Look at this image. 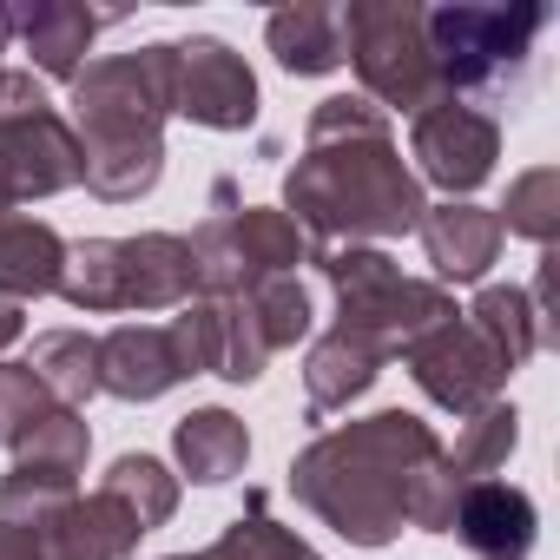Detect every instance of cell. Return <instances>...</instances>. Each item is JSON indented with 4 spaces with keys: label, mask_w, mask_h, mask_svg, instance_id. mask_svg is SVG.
<instances>
[{
    "label": "cell",
    "mask_w": 560,
    "mask_h": 560,
    "mask_svg": "<svg viewBox=\"0 0 560 560\" xmlns=\"http://www.w3.org/2000/svg\"><path fill=\"white\" fill-rule=\"evenodd\" d=\"M429 211L422 178L389 139V113L363 93H337L311 113L304 159L284 178V218L324 244H376L416 231Z\"/></svg>",
    "instance_id": "cell-1"
},
{
    "label": "cell",
    "mask_w": 560,
    "mask_h": 560,
    "mask_svg": "<svg viewBox=\"0 0 560 560\" xmlns=\"http://www.w3.org/2000/svg\"><path fill=\"white\" fill-rule=\"evenodd\" d=\"M435 462H442V435L422 416L376 409L350 429L317 435L291 462V494L350 547H389L409 527V508Z\"/></svg>",
    "instance_id": "cell-2"
},
{
    "label": "cell",
    "mask_w": 560,
    "mask_h": 560,
    "mask_svg": "<svg viewBox=\"0 0 560 560\" xmlns=\"http://www.w3.org/2000/svg\"><path fill=\"white\" fill-rule=\"evenodd\" d=\"M172 113V40L139 54H106L73 73V139H80V185L100 205H132L165 172V126Z\"/></svg>",
    "instance_id": "cell-3"
},
{
    "label": "cell",
    "mask_w": 560,
    "mask_h": 560,
    "mask_svg": "<svg viewBox=\"0 0 560 560\" xmlns=\"http://www.w3.org/2000/svg\"><path fill=\"white\" fill-rule=\"evenodd\" d=\"M60 298L73 311H185L198 298V264L191 237L139 231V237H86L67 244L60 264Z\"/></svg>",
    "instance_id": "cell-4"
},
{
    "label": "cell",
    "mask_w": 560,
    "mask_h": 560,
    "mask_svg": "<svg viewBox=\"0 0 560 560\" xmlns=\"http://www.w3.org/2000/svg\"><path fill=\"white\" fill-rule=\"evenodd\" d=\"M311 257H317V270L337 291V330L370 337L383 357H402L416 337H429L435 324L462 317L442 284L402 277V264L389 250H376V244H324Z\"/></svg>",
    "instance_id": "cell-5"
},
{
    "label": "cell",
    "mask_w": 560,
    "mask_h": 560,
    "mask_svg": "<svg viewBox=\"0 0 560 560\" xmlns=\"http://www.w3.org/2000/svg\"><path fill=\"white\" fill-rule=\"evenodd\" d=\"M337 21H343V60L357 67L370 106L429 113L442 100L422 8H409V0H350V8H337Z\"/></svg>",
    "instance_id": "cell-6"
},
{
    "label": "cell",
    "mask_w": 560,
    "mask_h": 560,
    "mask_svg": "<svg viewBox=\"0 0 560 560\" xmlns=\"http://www.w3.org/2000/svg\"><path fill=\"white\" fill-rule=\"evenodd\" d=\"M311 257V237L277 205H231V185H218V218L191 231L198 298H244L270 277H298Z\"/></svg>",
    "instance_id": "cell-7"
},
{
    "label": "cell",
    "mask_w": 560,
    "mask_h": 560,
    "mask_svg": "<svg viewBox=\"0 0 560 560\" xmlns=\"http://www.w3.org/2000/svg\"><path fill=\"white\" fill-rule=\"evenodd\" d=\"M540 27H547V8H435V14H422L442 100L494 93V86L521 80Z\"/></svg>",
    "instance_id": "cell-8"
},
{
    "label": "cell",
    "mask_w": 560,
    "mask_h": 560,
    "mask_svg": "<svg viewBox=\"0 0 560 560\" xmlns=\"http://www.w3.org/2000/svg\"><path fill=\"white\" fill-rule=\"evenodd\" d=\"M93 455V429L80 409H47L21 442H14V468L0 475V521H40L60 501H73L80 468Z\"/></svg>",
    "instance_id": "cell-9"
},
{
    "label": "cell",
    "mask_w": 560,
    "mask_h": 560,
    "mask_svg": "<svg viewBox=\"0 0 560 560\" xmlns=\"http://www.w3.org/2000/svg\"><path fill=\"white\" fill-rule=\"evenodd\" d=\"M402 363H409L416 389H422L435 409L462 416V422L481 416L488 402H501V383H508L501 357L481 343V330H475L468 317H448V324H435L429 337H416V343L402 350Z\"/></svg>",
    "instance_id": "cell-10"
},
{
    "label": "cell",
    "mask_w": 560,
    "mask_h": 560,
    "mask_svg": "<svg viewBox=\"0 0 560 560\" xmlns=\"http://www.w3.org/2000/svg\"><path fill=\"white\" fill-rule=\"evenodd\" d=\"M172 113L205 132H244L257 119V73L211 34L172 40Z\"/></svg>",
    "instance_id": "cell-11"
},
{
    "label": "cell",
    "mask_w": 560,
    "mask_h": 560,
    "mask_svg": "<svg viewBox=\"0 0 560 560\" xmlns=\"http://www.w3.org/2000/svg\"><path fill=\"white\" fill-rule=\"evenodd\" d=\"M178 370L185 376H224V383H257L270 363V343L250 317L244 298H191L172 324H165Z\"/></svg>",
    "instance_id": "cell-12"
},
{
    "label": "cell",
    "mask_w": 560,
    "mask_h": 560,
    "mask_svg": "<svg viewBox=\"0 0 560 560\" xmlns=\"http://www.w3.org/2000/svg\"><path fill=\"white\" fill-rule=\"evenodd\" d=\"M409 152H416V172H422L429 185H442L448 198H468L475 185L494 178L501 126H494L481 106H468V100H435L429 113H416Z\"/></svg>",
    "instance_id": "cell-13"
},
{
    "label": "cell",
    "mask_w": 560,
    "mask_h": 560,
    "mask_svg": "<svg viewBox=\"0 0 560 560\" xmlns=\"http://www.w3.org/2000/svg\"><path fill=\"white\" fill-rule=\"evenodd\" d=\"M0 185H8L14 205L80 185V139H73V126L54 106L0 119Z\"/></svg>",
    "instance_id": "cell-14"
},
{
    "label": "cell",
    "mask_w": 560,
    "mask_h": 560,
    "mask_svg": "<svg viewBox=\"0 0 560 560\" xmlns=\"http://www.w3.org/2000/svg\"><path fill=\"white\" fill-rule=\"evenodd\" d=\"M27 534H34L40 560H126L145 540V527L113 494H73L54 514L27 521Z\"/></svg>",
    "instance_id": "cell-15"
},
{
    "label": "cell",
    "mask_w": 560,
    "mask_h": 560,
    "mask_svg": "<svg viewBox=\"0 0 560 560\" xmlns=\"http://www.w3.org/2000/svg\"><path fill=\"white\" fill-rule=\"evenodd\" d=\"M534 494L514 488V481H468L462 501H455V521L448 534L475 553V560H527L534 553Z\"/></svg>",
    "instance_id": "cell-16"
},
{
    "label": "cell",
    "mask_w": 560,
    "mask_h": 560,
    "mask_svg": "<svg viewBox=\"0 0 560 560\" xmlns=\"http://www.w3.org/2000/svg\"><path fill=\"white\" fill-rule=\"evenodd\" d=\"M416 231H422V250H429L442 284H481L488 264L501 257V218L488 205H468V198L429 205Z\"/></svg>",
    "instance_id": "cell-17"
},
{
    "label": "cell",
    "mask_w": 560,
    "mask_h": 560,
    "mask_svg": "<svg viewBox=\"0 0 560 560\" xmlns=\"http://www.w3.org/2000/svg\"><path fill=\"white\" fill-rule=\"evenodd\" d=\"M172 383H185L178 350L165 337V324H119L113 337H100V389L119 402H159Z\"/></svg>",
    "instance_id": "cell-18"
},
{
    "label": "cell",
    "mask_w": 560,
    "mask_h": 560,
    "mask_svg": "<svg viewBox=\"0 0 560 560\" xmlns=\"http://www.w3.org/2000/svg\"><path fill=\"white\" fill-rule=\"evenodd\" d=\"M100 27H113V14L73 8V0H47L34 14H14V34L34 54V73H47V80H73L86 67V54H93Z\"/></svg>",
    "instance_id": "cell-19"
},
{
    "label": "cell",
    "mask_w": 560,
    "mask_h": 560,
    "mask_svg": "<svg viewBox=\"0 0 560 560\" xmlns=\"http://www.w3.org/2000/svg\"><path fill=\"white\" fill-rule=\"evenodd\" d=\"M60 264H67V237L47 218H21V211L0 218V298L8 304L60 291Z\"/></svg>",
    "instance_id": "cell-20"
},
{
    "label": "cell",
    "mask_w": 560,
    "mask_h": 560,
    "mask_svg": "<svg viewBox=\"0 0 560 560\" xmlns=\"http://www.w3.org/2000/svg\"><path fill=\"white\" fill-rule=\"evenodd\" d=\"M383 363H389V357H383L370 337H357V330H330V337H317L311 357H304V396H311V409H317V416L350 409V402L383 376Z\"/></svg>",
    "instance_id": "cell-21"
},
{
    "label": "cell",
    "mask_w": 560,
    "mask_h": 560,
    "mask_svg": "<svg viewBox=\"0 0 560 560\" xmlns=\"http://www.w3.org/2000/svg\"><path fill=\"white\" fill-rule=\"evenodd\" d=\"M172 455L178 468L198 481V488H224L244 475L250 462V429L231 416V409H191L178 429H172Z\"/></svg>",
    "instance_id": "cell-22"
},
{
    "label": "cell",
    "mask_w": 560,
    "mask_h": 560,
    "mask_svg": "<svg viewBox=\"0 0 560 560\" xmlns=\"http://www.w3.org/2000/svg\"><path fill=\"white\" fill-rule=\"evenodd\" d=\"M264 40H270L277 67L298 73V80H317V73L343 67V21H337V8H284V14L264 21Z\"/></svg>",
    "instance_id": "cell-23"
},
{
    "label": "cell",
    "mask_w": 560,
    "mask_h": 560,
    "mask_svg": "<svg viewBox=\"0 0 560 560\" xmlns=\"http://www.w3.org/2000/svg\"><path fill=\"white\" fill-rule=\"evenodd\" d=\"M468 324L481 330V343L501 357V370H508V376H514L540 343H547V317H540L534 291H521V284H488V291L475 298Z\"/></svg>",
    "instance_id": "cell-24"
},
{
    "label": "cell",
    "mask_w": 560,
    "mask_h": 560,
    "mask_svg": "<svg viewBox=\"0 0 560 560\" xmlns=\"http://www.w3.org/2000/svg\"><path fill=\"white\" fill-rule=\"evenodd\" d=\"M34 383L54 396V409H80L86 396H100V337L86 330H40L27 350Z\"/></svg>",
    "instance_id": "cell-25"
},
{
    "label": "cell",
    "mask_w": 560,
    "mask_h": 560,
    "mask_svg": "<svg viewBox=\"0 0 560 560\" xmlns=\"http://www.w3.org/2000/svg\"><path fill=\"white\" fill-rule=\"evenodd\" d=\"M514 442H521V416H514V402H488L481 416H468L462 442L442 448V462H448V475H455L462 488H468V481H494V475L508 468Z\"/></svg>",
    "instance_id": "cell-26"
},
{
    "label": "cell",
    "mask_w": 560,
    "mask_h": 560,
    "mask_svg": "<svg viewBox=\"0 0 560 560\" xmlns=\"http://www.w3.org/2000/svg\"><path fill=\"white\" fill-rule=\"evenodd\" d=\"M100 494H113V501L145 527V534H152V527H165V521L178 514V475H172L159 455H119V462L106 468Z\"/></svg>",
    "instance_id": "cell-27"
},
{
    "label": "cell",
    "mask_w": 560,
    "mask_h": 560,
    "mask_svg": "<svg viewBox=\"0 0 560 560\" xmlns=\"http://www.w3.org/2000/svg\"><path fill=\"white\" fill-rule=\"evenodd\" d=\"M501 218V237L514 231V237H527V244H553V231H560V172L553 165H534V172H521L514 185H508V205L494 211Z\"/></svg>",
    "instance_id": "cell-28"
},
{
    "label": "cell",
    "mask_w": 560,
    "mask_h": 560,
    "mask_svg": "<svg viewBox=\"0 0 560 560\" xmlns=\"http://www.w3.org/2000/svg\"><path fill=\"white\" fill-rule=\"evenodd\" d=\"M244 304H250V317H257V330H264L270 357L311 337V291L298 284V277H270V284L244 291Z\"/></svg>",
    "instance_id": "cell-29"
},
{
    "label": "cell",
    "mask_w": 560,
    "mask_h": 560,
    "mask_svg": "<svg viewBox=\"0 0 560 560\" xmlns=\"http://www.w3.org/2000/svg\"><path fill=\"white\" fill-rule=\"evenodd\" d=\"M211 560H324V553H317L311 540H298L291 527H277L264 508H250V514H237V521L218 534Z\"/></svg>",
    "instance_id": "cell-30"
},
{
    "label": "cell",
    "mask_w": 560,
    "mask_h": 560,
    "mask_svg": "<svg viewBox=\"0 0 560 560\" xmlns=\"http://www.w3.org/2000/svg\"><path fill=\"white\" fill-rule=\"evenodd\" d=\"M47 409H54V396L34 383L27 363H0V448H14Z\"/></svg>",
    "instance_id": "cell-31"
},
{
    "label": "cell",
    "mask_w": 560,
    "mask_h": 560,
    "mask_svg": "<svg viewBox=\"0 0 560 560\" xmlns=\"http://www.w3.org/2000/svg\"><path fill=\"white\" fill-rule=\"evenodd\" d=\"M0 560H40V547L21 521H0Z\"/></svg>",
    "instance_id": "cell-32"
},
{
    "label": "cell",
    "mask_w": 560,
    "mask_h": 560,
    "mask_svg": "<svg viewBox=\"0 0 560 560\" xmlns=\"http://www.w3.org/2000/svg\"><path fill=\"white\" fill-rule=\"evenodd\" d=\"M21 337H27V317H21V304H8V298H0V357H8Z\"/></svg>",
    "instance_id": "cell-33"
},
{
    "label": "cell",
    "mask_w": 560,
    "mask_h": 560,
    "mask_svg": "<svg viewBox=\"0 0 560 560\" xmlns=\"http://www.w3.org/2000/svg\"><path fill=\"white\" fill-rule=\"evenodd\" d=\"M8 40H14V14L0 8V54H8Z\"/></svg>",
    "instance_id": "cell-34"
},
{
    "label": "cell",
    "mask_w": 560,
    "mask_h": 560,
    "mask_svg": "<svg viewBox=\"0 0 560 560\" xmlns=\"http://www.w3.org/2000/svg\"><path fill=\"white\" fill-rule=\"evenodd\" d=\"M165 560H211V547H205V553H165Z\"/></svg>",
    "instance_id": "cell-35"
},
{
    "label": "cell",
    "mask_w": 560,
    "mask_h": 560,
    "mask_svg": "<svg viewBox=\"0 0 560 560\" xmlns=\"http://www.w3.org/2000/svg\"><path fill=\"white\" fill-rule=\"evenodd\" d=\"M8 211H14V198H8V185H0V218H8Z\"/></svg>",
    "instance_id": "cell-36"
}]
</instances>
